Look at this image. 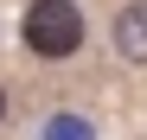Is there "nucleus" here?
<instances>
[{
	"instance_id": "3",
	"label": "nucleus",
	"mask_w": 147,
	"mask_h": 140,
	"mask_svg": "<svg viewBox=\"0 0 147 140\" xmlns=\"http://www.w3.org/2000/svg\"><path fill=\"white\" fill-rule=\"evenodd\" d=\"M38 140H96V121L77 115V108H58V115L38 121Z\"/></svg>"
},
{
	"instance_id": "4",
	"label": "nucleus",
	"mask_w": 147,
	"mask_h": 140,
	"mask_svg": "<svg viewBox=\"0 0 147 140\" xmlns=\"http://www.w3.org/2000/svg\"><path fill=\"white\" fill-rule=\"evenodd\" d=\"M0 121H7V83H0Z\"/></svg>"
},
{
	"instance_id": "2",
	"label": "nucleus",
	"mask_w": 147,
	"mask_h": 140,
	"mask_svg": "<svg viewBox=\"0 0 147 140\" xmlns=\"http://www.w3.org/2000/svg\"><path fill=\"white\" fill-rule=\"evenodd\" d=\"M109 45H115V57H121V64L147 70V0L115 7V19H109Z\"/></svg>"
},
{
	"instance_id": "1",
	"label": "nucleus",
	"mask_w": 147,
	"mask_h": 140,
	"mask_svg": "<svg viewBox=\"0 0 147 140\" xmlns=\"http://www.w3.org/2000/svg\"><path fill=\"white\" fill-rule=\"evenodd\" d=\"M77 45H83L77 0H32V7H26V51L32 57L64 64V57H77Z\"/></svg>"
}]
</instances>
